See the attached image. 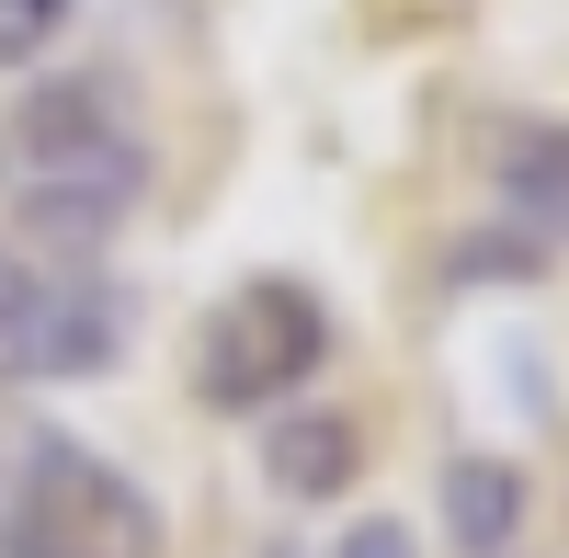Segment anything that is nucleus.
<instances>
[{"mask_svg": "<svg viewBox=\"0 0 569 558\" xmlns=\"http://www.w3.org/2000/svg\"><path fill=\"white\" fill-rule=\"evenodd\" d=\"M171 525L114 456L80 434H23L0 479V558H160Z\"/></svg>", "mask_w": 569, "mask_h": 558, "instance_id": "1", "label": "nucleus"}, {"mask_svg": "<svg viewBox=\"0 0 569 558\" xmlns=\"http://www.w3.org/2000/svg\"><path fill=\"white\" fill-rule=\"evenodd\" d=\"M330 365V308L297 286V273H251V286H228L194 331V399L228 410V422H262L284 410L308 377Z\"/></svg>", "mask_w": 569, "mask_h": 558, "instance_id": "2", "label": "nucleus"}, {"mask_svg": "<svg viewBox=\"0 0 569 558\" xmlns=\"http://www.w3.org/2000/svg\"><path fill=\"white\" fill-rule=\"evenodd\" d=\"M137 206H149V137H137V126L103 137V149L34 160V171L12 182V228H23V240H46V251H69V262H91Z\"/></svg>", "mask_w": 569, "mask_h": 558, "instance_id": "3", "label": "nucleus"}, {"mask_svg": "<svg viewBox=\"0 0 569 558\" xmlns=\"http://www.w3.org/2000/svg\"><path fill=\"white\" fill-rule=\"evenodd\" d=\"M126 331H137V308L114 273H46L34 308H23V331L0 342V377H114L126 365Z\"/></svg>", "mask_w": 569, "mask_h": 558, "instance_id": "4", "label": "nucleus"}, {"mask_svg": "<svg viewBox=\"0 0 569 558\" xmlns=\"http://www.w3.org/2000/svg\"><path fill=\"white\" fill-rule=\"evenodd\" d=\"M353 468H365V422L353 410H319V399L262 410V490L273 501H342Z\"/></svg>", "mask_w": 569, "mask_h": 558, "instance_id": "5", "label": "nucleus"}, {"mask_svg": "<svg viewBox=\"0 0 569 558\" xmlns=\"http://www.w3.org/2000/svg\"><path fill=\"white\" fill-rule=\"evenodd\" d=\"M12 160H69V149H103V137H126V80L114 69H46L23 103H12Z\"/></svg>", "mask_w": 569, "mask_h": 558, "instance_id": "6", "label": "nucleus"}, {"mask_svg": "<svg viewBox=\"0 0 569 558\" xmlns=\"http://www.w3.org/2000/svg\"><path fill=\"white\" fill-rule=\"evenodd\" d=\"M445 547L456 558H512L525 547V514H536V490H525V468L512 456H490V445H467V456H445Z\"/></svg>", "mask_w": 569, "mask_h": 558, "instance_id": "7", "label": "nucleus"}, {"mask_svg": "<svg viewBox=\"0 0 569 558\" xmlns=\"http://www.w3.org/2000/svg\"><path fill=\"white\" fill-rule=\"evenodd\" d=\"M490 182H501V217L569 240V114H525V126L490 149Z\"/></svg>", "mask_w": 569, "mask_h": 558, "instance_id": "8", "label": "nucleus"}, {"mask_svg": "<svg viewBox=\"0 0 569 558\" xmlns=\"http://www.w3.org/2000/svg\"><path fill=\"white\" fill-rule=\"evenodd\" d=\"M547 262H558V240H547V228L490 217V228H467V240H445V286H536Z\"/></svg>", "mask_w": 569, "mask_h": 558, "instance_id": "9", "label": "nucleus"}, {"mask_svg": "<svg viewBox=\"0 0 569 558\" xmlns=\"http://www.w3.org/2000/svg\"><path fill=\"white\" fill-rule=\"evenodd\" d=\"M69 23H80V0H0V69H34Z\"/></svg>", "mask_w": 569, "mask_h": 558, "instance_id": "10", "label": "nucleus"}, {"mask_svg": "<svg viewBox=\"0 0 569 558\" xmlns=\"http://www.w3.org/2000/svg\"><path fill=\"white\" fill-rule=\"evenodd\" d=\"M34 286H46V273H34V251H12V240H0V342L23 331V308H34Z\"/></svg>", "mask_w": 569, "mask_h": 558, "instance_id": "11", "label": "nucleus"}, {"mask_svg": "<svg viewBox=\"0 0 569 558\" xmlns=\"http://www.w3.org/2000/svg\"><path fill=\"white\" fill-rule=\"evenodd\" d=\"M330 558H421V547H410V525H388V514H365L353 536H330Z\"/></svg>", "mask_w": 569, "mask_h": 558, "instance_id": "12", "label": "nucleus"}, {"mask_svg": "<svg viewBox=\"0 0 569 558\" xmlns=\"http://www.w3.org/2000/svg\"><path fill=\"white\" fill-rule=\"evenodd\" d=\"M262 558H319V547H297V536H273V547H262Z\"/></svg>", "mask_w": 569, "mask_h": 558, "instance_id": "13", "label": "nucleus"}, {"mask_svg": "<svg viewBox=\"0 0 569 558\" xmlns=\"http://www.w3.org/2000/svg\"><path fill=\"white\" fill-rule=\"evenodd\" d=\"M0 160H12V137H0Z\"/></svg>", "mask_w": 569, "mask_h": 558, "instance_id": "14", "label": "nucleus"}]
</instances>
